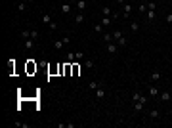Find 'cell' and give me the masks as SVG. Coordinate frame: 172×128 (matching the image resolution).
<instances>
[{
    "mask_svg": "<svg viewBox=\"0 0 172 128\" xmlns=\"http://www.w3.org/2000/svg\"><path fill=\"white\" fill-rule=\"evenodd\" d=\"M138 10H140L141 15H145V12H147V4H143V2H141L140 6H138Z\"/></svg>",
    "mask_w": 172,
    "mask_h": 128,
    "instance_id": "23",
    "label": "cell"
},
{
    "mask_svg": "<svg viewBox=\"0 0 172 128\" xmlns=\"http://www.w3.org/2000/svg\"><path fill=\"white\" fill-rule=\"evenodd\" d=\"M15 126L17 128H31V124H27V122H15Z\"/></svg>",
    "mask_w": 172,
    "mask_h": 128,
    "instance_id": "27",
    "label": "cell"
},
{
    "mask_svg": "<svg viewBox=\"0 0 172 128\" xmlns=\"http://www.w3.org/2000/svg\"><path fill=\"white\" fill-rule=\"evenodd\" d=\"M155 15H157V10H147V12H145V19L151 23V21L155 19Z\"/></svg>",
    "mask_w": 172,
    "mask_h": 128,
    "instance_id": "6",
    "label": "cell"
},
{
    "mask_svg": "<svg viewBox=\"0 0 172 128\" xmlns=\"http://www.w3.org/2000/svg\"><path fill=\"white\" fill-rule=\"evenodd\" d=\"M82 21H84V12H78V13L75 15V23H78V25H80Z\"/></svg>",
    "mask_w": 172,
    "mask_h": 128,
    "instance_id": "16",
    "label": "cell"
},
{
    "mask_svg": "<svg viewBox=\"0 0 172 128\" xmlns=\"http://www.w3.org/2000/svg\"><path fill=\"white\" fill-rule=\"evenodd\" d=\"M61 40H63V44H65V46H69V44H71V36H67V34H65Z\"/></svg>",
    "mask_w": 172,
    "mask_h": 128,
    "instance_id": "29",
    "label": "cell"
},
{
    "mask_svg": "<svg viewBox=\"0 0 172 128\" xmlns=\"http://www.w3.org/2000/svg\"><path fill=\"white\" fill-rule=\"evenodd\" d=\"M140 97H141L140 92H134V94H132V99H134V101H140Z\"/></svg>",
    "mask_w": 172,
    "mask_h": 128,
    "instance_id": "28",
    "label": "cell"
},
{
    "mask_svg": "<svg viewBox=\"0 0 172 128\" xmlns=\"http://www.w3.org/2000/svg\"><path fill=\"white\" fill-rule=\"evenodd\" d=\"M61 12H63L65 15H69V13L73 12V6H71V4H69V2H67V0H65L63 4H61Z\"/></svg>",
    "mask_w": 172,
    "mask_h": 128,
    "instance_id": "5",
    "label": "cell"
},
{
    "mask_svg": "<svg viewBox=\"0 0 172 128\" xmlns=\"http://www.w3.org/2000/svg\"><path fill=\"white\" fill-rule=\"evenodd\" d=\"M130 31L138 32V31H140V23H138V21H130Z\"/></svg>",
    "mask_w": 172,
    "mask_h": 128,
    "instance_id": "18",
    "label": "cell"
},
{
    "mask_svg": "<svg viewBox=\"0 0 172 128\" xmlns=\"http://www.w3.org/2000/svg\"><path fill=\"white\" fill-rule=\"evenodd\" d=\"M161 94V90L157 88V86H155V84H151V86H149V88H147V96L149 97H157Z\"/></svg>",
    "mask_w": 172,
    "mask_h": 128,
    "instance_id": "3",
    "label": "cell"
},
{
    "mask_svg": "<svg viewBox=\"0 0 172 128\" xmlns=\"http://www.w3.org/2000/svg\"><path fill=\"white\" fill-rule=\"evenodd\" d=\"M170 92H161L159 94V97H161V101H170Z\"/></svg>",
    "mask_w": 172,
    "mask_h": 128,
    "instance_id": "12",
    "label": "cell"
},
{
    "mask_svg": "<svg viewBox=\"0 0 172 128\" xmlns=\"http://www.w3.org/2000/svg\"><path fill=\"white\" fill-rule=\"evenodd\" d=\"M132 12H134V4L124 2V4H122V15H124V17H132Z\"/></svg>",
    "mask_w": 172,
    "mask_h": 128,
    "instance_id": "1",
    "label": "cell"
},
{
    "mask_svg": "<svg viewBox=\"0 0 172 128\" xmlns=\"http://www.w3.org/2000/svg\"><path fill=\"white\" fill-rule=\"evenodd\" d=\"M48 27H50V31H56V29H57V23H56V21H52Z\"/></svg>",
    "mask_w": 172,
    "mask_h": 128,
    "instance_id": "32",
    "label": "cell"
},
{
    "mask_svg": "<svg viewBox=\"0 0 172 128\" xmlns=\"http://www.w3.org/2000/svg\"><path fill=\"white\" fill-rule=\"evenodd\" d=\"M102 15H105V17H111V15H113L111 8H109V6H103V8H102Z\"/></svg>",
    "mask_w": 172,
    "mask_h": 128,
    "instance_id": "14",
    "label": "cell"
},
{
    "mask_svg": "<svg viewBox=\"0 0 172 128\" xmlns=\"http://www.w3.org/2000/svg\"><path fill=\"white\" fill-rule=\"evenodd\" d=\"M27 8H29V2H27V0H21V2L17 4V10H19L21 13H23V12H27Z\"/></svg>",
    "mask_w": 172,
    "mask_h": 128,
    "instance_id": "9",
    "label": "cell"
},
{
    "mask_svg": "<svg viewBox=\"0 0 172 128\" xmlns=\"http://www.w3.org/2000/svg\"><path fill=\"white\" fill-rule=\"evenodd\" d=\"M149 80H151V82H159L161 80V73L159 71H153L151 75H149Z\"/></svg>",
    "mask_w": 172,
    "mask_h": 128,
    "instance_id": "8",
    "label": "cell"
},
{
    "mask_svg": "<svg viewBox=\"0 0 172 128\" xmlns=\"http://www.w3.org/2000/svg\"><path fill=\"white\" fill-rule=\"evenodd\" d=\"M19 34H21V38H23V40L31 38V31H29V29H23V31H19Z\"/></svg>",
    "mask_w": 172,
    "mask_h": 128,
    "instance_id": "15",
    "label": "cell"
},
{
    "mask_svg": "<svg viewBox=\"0 0 172 128\" xmlns=\"http://www.w3.org/2000/svg\"><path fill=\"white\" fill-rule=\"evenodd\" d=\"M132 107H134V111H136V113H140L141 109L145 107V103H141V101H134V105H132Z\"/></svg>",
    "mask_w": 172,
    "mask_h": 128,
    "instance_id": "13",
    "label": "cell"
},
{
    "mask_svg": "<svg viewBox=\"0 0 172 128\" xmlns=\"http://www.w3.org/2000/svg\"><path fill=\"white\" fill-rule=\"evenodd\" d=\"M113 17H105V15H103V17H102V25L103 27H111V23H113Z\"/></svg>",
    "mask_w": 172,
    "mask_h": 128,
    "instance_id": "11",
    "label": "cell"
},
{
    "mask_svg": "<svg viewBox=\"0 0 172 128\" xmlns=\"http://www.w3.org/2000/svg\"><path fill=\"white\" fill-rule=\"evenodd\" d=\"M121 36H124V34H122V31H113V42H117Z\"/></svg>",
    "mask_w": 172,
    "mask_h": 128,
    "instance_id": "21",
    "label": "cell"
},
{
    "mask_svg": "<svg viewBox=\"0 0 172 128\" xmlns=\"http://www.w3.org/2000/svg\"><path fill=\"white\" fill-rule=\"evenodd\" d=\"M117 50H119V44H117V42H107L105 52H107L109 56H115V54H117Z\"/></svg>",
    "mask_w": 172,
    "mask_h": 128,
    "instance_id": "2",
    "label": "cell"
},
{
    "mask_svg": "<svg viewBox=\"0 0 172 128\" xmlns=\"http://www.w3.org/2000/svg\"><path fill=\"white\" fill-rule=\"evenodd\" d=\"M67 2H69V0H67Z\"/></svg>",
    "mask_w": 172,
    "mask_h": 128,
    "instance_id": "37",
    "label": "cell"
},
{
    "mask_svg": "<svg viewBox=\"0 0 172 128\" xmlns=\"http://www.w3.org/2000/svg\"><path fill=\"white\" fill-rule=\"evenodd\" d=\"M166 23H168V25H172V13H168V15H166Z\"/></svg>",
    "mask_w": 172,
    "mask_h": 128,
    "instance_id": "33",
    "label": "cell"
},
{
    "mask_svg": "<svg viewBox=\"0 0 172 128\" xmlns=\"http://www.w3.org/2000/svg\"><path fill=\"white\" fill-rule=\"evenodd\" d=\"M84 65H86L88 69H94V61H92V59H84Z\"/></svg>",
    "mask_w": 172,
    "mask_h": 128,
    "instance_id": "26",
    "label": "cell"
},
{
    "mask_svg": "<svg viewBox=\"0 0 172 128\" xmlns=\"http://www.w3.org/2000/svg\"><path fill=\"white\" fill-rule=\"evenodd\" d=\"M161 113H159V109H151L149 111V119H159Z\"/></svg>",
    "mask_w": 172,
    "mask_h": 128,
    "instance_id": "19",
    "label": "cell"
},
{
    "mask_svg": "<svg viewBox=\"0 0 172 128\" xmlns=\"http://www.w3.org/2000/svg\"><path fill=\"white\" fill-rule=\"evenodd\" d=\"M23 46H25L27 50H33V46H35V40H33V38H27L25 42H23Z\"/></svg>",
    "mask_w": 172,
    "mask_h": 128,
    "instance_id": "17",
    "label": "cell"
},
{
    "mask_svg": "<svg viewBox=\"0 0 172 128\" xmlns=\"http://www.w3.org/2000/svg\"><path fill=\"white\" fill-rule=\"evenodd\" d=\"M40 21H42L44 25H50V23H52V17H50V15H48V13H44V15L40 17Z\"/></svg>",
    "mask_w": 172,
    "mask_h": 128,
    "instance_id": "20",
    "label": "cell"
},
{
    "mask_svg": "<svg viewBox=\"0 0 172 128\" xmlns=\"http://www.w3.org/2000/svg\"><path fill=\"white\" fill-rule=\"evenodd\" d=\"M100 86H103L100 80H90V82H88V90H98Z\"/></svg>",
    "mask_w": 172,
    "mask_h": 128,
    "instance_id": "7",
    "label": "cell"
},
{
    "mask_svg": "<svg viewBox=\"0 0 172 128\" xmlns=\"http://www.w3.org/2000/svg\"><path fill=\"white\" fill-rule=\"evenodd\" d=\"M170 103H172V96H170Z\"/></svg>",
    "mask_w": 172,
    "mask_h": 128,
    "instance_id": "36",
    "label": "cell"
},
{
    "mask_svg": "<svg viewBox=\"0 0 172 128\" xmlns=\"http://www.w3.org/2000/svg\"><path fill=\"white\" fill-rule=\"evenodd\" d=\"M38 36H40V34H38V31H31V38L33 40H37Z\"/></svg>",
    "mask_w": 172,
    "mask_h": 128,
    "instance_id": "31",
    "label": "cell"
},
{
    "mask_svg": "<svg viewBox=\"0 0 172 128\" xmlns=\"http://www.w3.org/2000/svg\"><path fill=\"white\" fill-rule=\"evenodd\" d=\"M76 10L78 12H84L86 10V0H76Z\"/></svg>",
    "mask_w": 172,
    "mask_h": 128,
    "instance_id": "10",
    "label": "cell"
},
{
    "mask_svg": "<svg viewBox=\"0 0 172 128\" xmlns=\"http://www.w3.org/2000/svg\"><path fill=\"white\" fill-rule=\"evenodd\" d=\"M63 40H56V42H54V48H56V50H61V48H63Z\"/></svg>",
    "mask_w": 172,
    "mask_h": 128,
    "instance_id": "24",
    "label": "cell"
},
{
    "mask_svg": "<svg viewBox=\"0 0 172 128\" xmlns=\"http://www.w3.org/2000/svg\"><path fill=\"white\" fill-rule=\"evenodd\" d=\"M103 29H105V27H103L102 23H96V25H94V31L96 32H103Z\"/></svg>",
    "mask_w": 172,
    "mask_h": 128,
    "instance_id": "25",
    "label": "cell"
},
{
    "mask_svg": "<svg viewBox=\"0 0 172 128\" xmlns=\"http://www.w3.org/2000/svg\"><path fill=\"white\" fill-rule=\"evenodd\" d=\"M103 40L105 42H113V32H103Z\"/></svg>",
    "mask_w": 172,
    "mask_h": 128,
    "instance_id": "22",
    "label": "cell"
},
{
    "mask_svg": "<svg viewBox=\"0 0 172 128\" xmlns=\"http://www.w3.org/2000/svg\"><path fill=\"white\" fill-rule=\"evenodd\" d=\"M75 59V54H67V61H73Z\"/></svg>",
    "mask_w": 172,
    "mask_h": 128,
    "instance_id": "34",
    "label": "cell"
},
{
    "mask_svg": "<svg viewBox=\"0 0 172 128\" xmlns=\"http://www.w3.org/2000/svg\"><path fill=\"white\" fill-rule=\"evenodd\" d=\"M115 2H117V4H121V6L124 4V0H115Z\"/></svg>",
    "mask_w": 172,
    "mask_h": 128,
    "instance_id": "35",
    "label": "cell"
},
{
    "mask_svg": "<svg viewBox=\"0 0 172 128\" xmlns=\"http://www.w3.org/2000/svg\"><path fill=\"white\" fill-rule=\"evenodd\" d=\"M105 92H107V90H105V86H100V88L96 90V99H98V101H102L103 97H105Z\"/></svg>",
    "mask_w": 172,
    "mask_h": 128,
    "instance_id": "4",
    "label": "cell"
},
{
    "mask_svg": "<svg viewBox=\"0 0 172 128\" xmlns=\"http://www.w3.org/2000/svg\"><path fill=\"white\" fill-rule=\"evenodd\" d=\"M75 59H84V54L82 52H75Z\"/></svg>",
    "mask_w": 172,
    "mask_h": 128,
    "instance_id": "30",
    "label": "cell"
}]
</instances>
